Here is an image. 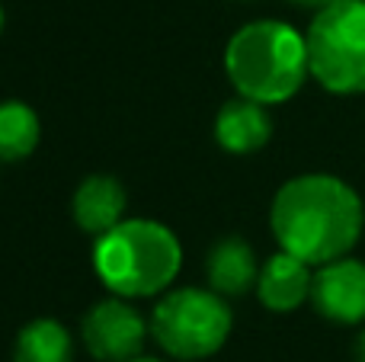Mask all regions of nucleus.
I'll return each mask as SVG.
<instances>
[{"label": "nucleus", "mask_w": 365, "mask_h": 362, "mask_svg": "<svg viewBox=\"0 0 365 362\" xmlns=\"http://www.w3.org/2000/svg\"><path fill=\"white\" fill-rule=\"evenodd\" d=\"M365 209L359 192L330 173H304L276 192L269 228L285 254L308 267L349 257L359 244Z\"/></svg>", "instance_id": "obj_1"}, {"label": "nucleus", "mask_w": 365, "mask_h": 362, "mask_svg": "<svg viewBox=\"0 0 365 362\" xmlns=\"http://www.w3.org/2000/svg\"><path fill=\"white\" fill-rule=\"evenodd\" d=\"M225 71L240 96L276 106L292 100L311 74L308 42L295 26L279 19H257L231 36Z\"/></svg>", "instance_id": "obj_2"}, {"label": "nucleus", "mask_w": 365, "mask_h": 362, "mask_svg": "<svg viewBox=\"0 0 365 362\" xmlns=\"http://www.w3.org/2000/svg\"><path fill=\"white\" fill-rule=\"evenodd\" d=\"M182 267V247L167 224L151 218H122L96 237L93 269L119 299H151L173 286Z\"/></svg>", "instance_id": "obj_3"}, {"label": "nucleus", "mask_w": 365, "mask_h": 362, "mask_svg": "<svg viewBox=\"0 0 365 362\" xmlns=\"http://www.w3.org/2000/svg\"><path fill=\"white\" fill-rule=\"evenodd\" d=\"M304 42L311 74L324 90L365 93V0H334L317 10Z\"/></svg>", "instance_id": "obj_4"}, {"label": "nucleus", "mask_w": 365, "mask_h": 362, "mask_svg": "<svg viewBox=\"0 0 365 362\" xmlns=\"http://www.w3.org/2000/svg\"><path fill=\"white\" fill-rule=\"evenodd\" d=\"M231 308L215 289H173L151 314V333L173 359H205L231 337Z\"/></svg>", "instance_id": "obj_5"}, {"label": "nucleus", "mask_w": 365, "mask_h": 362, "mask_svg": "<svg viewBox=\"0 0 365 362\" xmlns=\"http://www.w3.org/2000/svg\"><path fill=\"white\" fill-rule=\"evenodd\" d=\"M148 321L135 305L125 299H106L96 301L87 314H83V343H87L90 356L100 362H132L141 356L148 340Z\"/></svg>", "instance_id": "obj_6"}, {"label": "nucleus", "mask_w": 365, "mask_h": 362, "mask_svg": "<svg viewBox=\"0 0 365 362\" xmlns=\"http://www.w3.org/2000/svg\"><path fill=\"white\" fill-rule=\"evenodd\" d=\"M311 301L317 314L334 324H362L365 321V263L340 257L314 267Z\"/></svg>", "instance_id": "obj_7"}, {"label": "nucleus", "mask_w": 365, "mask_h": 362, "mask_svg": "<svg viewBox=\"0 0 365 362\" xmlns=\"http://www.w3.org/2000/svg\"><path fill=\"white\" fill-rule=\"evenodd\" d=\"M311 282H314V273H311L308 263L285 254V250H279V254H272L269 260L263 263V269H259L257 295L269 311L289 314V311H295L302 301L311 299Z\"/></svg>", "instance_id": "obj_8"}, {"label": "nucleus", "mask_w": 365, "mask_h": 362, "mask_svg": "<svg viewBox=\"0 0 365 362\" xmlns=\"http://www.w3.org/2000/svg\"><path fill=\"white\" fill-rule=\"evenodd\" d=\"M125 186L115 177H106V173H93L87 177L74 192V202H71V212H74V222L81 224L87 234H106L115 224L125 218Z\"/></svg>", "instance_id": "obj_9"}, {"label": "nucleus", "mask_w": 365, "mask_h": 362, "mask_svg": "<svg viewBox=\"0 0 365 362\" xmlns=\"http://www.w3.org/2000/svg\"><path fill=\"white\" fill-rule=\"evenodd\" d=\"M272 119L263 103L237 96L227 100L215 115V141L231 154H253L269 141Z\"/></svg>", "instance_id": "obj_10"}, {"label": "nucleus", "mask_w": 365, "mask_h": 362, "mask_svg": "<svg viewBox=\"0 0 365 362\" xmlns=\"http://www.w3.org/2000/svg\"><path fill=\"white\" fill-rule=\"evenodd\" d=\"M259 279V267H257V254L244 237L231 234L221 237L208 254V286L218 295H244L250 286H257Z\"/></svg>", "instance_id": "obj_11"}, {"label": "nucleus", "mask_w": 365, "mask_h": 362, "mask_svg": "<svg viewBox=\"0 0 365 362\" xmlns=\"http://www.w3.org/2000/svg\"><path fill=\"white\" fill-rule=\"evenodd\" d=\"M13 362H74V340L55 318H36L19 331Z\"/></svg>", "instance_id": "obj_12"}, {"label": "nucleus", "mask_w": 365, "mask_h": 362, "mask_svg": "<svg viewBox=\"0 0 365 362\" xmlns=\"http://www.w3.org/2000/svg\"><path fill=\"white\" fill-rule=\"evenodd\" d=\"M38 115L23 100H4L0 103V160H26L38 148Z\"/></svg>", "instance_id": "obj_13"}, {"label": "nucleus", "mask_w": 365, "mask_h": 362, "mask_svg": "<svg viewBox=\"0 0 365 362\" xmlns=\"http://www.w3.org/2000/svg\"><path fill=\"white\" fill-rule=\"evenodd\" d=\"M292 4L298 6H308V10H324L327 4H334V0H292Z\"/></svg>", "instance_id": "obj_14"}, {"label": "nucleus", "mask_w": 365, "mask_h": 362, "mask_svg": "<svg viewBox=\"0 0 365 362\" xmlns=\"http://www.w3.org/2000/svg\"><path fill=\"white\" fill-rule=\"evenodd\" d=\"M356 359L365 362V331L359 333V343H356Z\"/></svg>", "instance_id": "obj_15"}, {"label": "nucleus", "mask_w": 365, "mask_h": 362, "mask_svg": "<svg viewBox=\"0 0 365 362\" xmlns=\"http://www.w3.org/2000/svg\"><path fill=\"white\" fill-rule=\"evenodd\" d=\"M4 23H6V16H4V6H0V32H4Z\"/></svg>", "instance_id": "obj_16"}, {"label": "nucleus", "mask_w": 365, "mask_h": 362, "mask_svg": "<svg viewBox=\"0 0 365 362\" xmlns=\"http://www.w3.org/2000/svg\"><path fill=\"white\" fill-rule=\"evenodd\" d=\"M132 362H160V359H148V356H138V359H132Z\"/></svg>", "instance_id": "obj_17"}]
</instances>
